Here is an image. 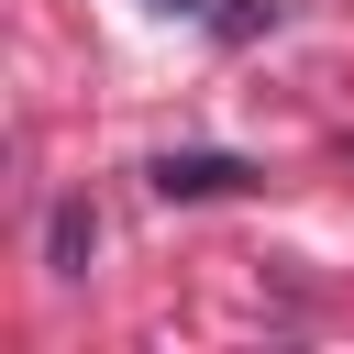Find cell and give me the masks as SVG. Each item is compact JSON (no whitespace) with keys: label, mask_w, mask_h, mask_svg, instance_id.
<instances>
[{"label":"cell","mask_w":354,"mask_h":354,"mask_svg":"<svg viewBox=\"0 0 354 354\" xmlns=\"http://www.w3.org/2000/svg\"><path fill=\"white\" fill-rule=\"evenodd\" d=\"M144 177H155V199H243L254 188V166L243 155H210V144H166Z\"/></svg>","instance_id":"cell-1"},{"label":"cell","mask_w":354,"mask_h":354,"mask_svg":"<svg viewBox=\"0 0 354 354\" xmlns=\"http://www.w3.org/2000/svg\"><path fill=\"white\" fill-rule=\"evenodd\" d=\"M155 11H210V0H155Z\"/></svg>","instance_id":"cell-4"},{"label":"cell","mask_w":354,"mask_h":354,"mask_svg":"<svg viewBox=\"0 0 354 354\" xmlns=\"http://www.w3.org/2000/svg\"><path fill=\"white\" fill-rule=\"evenodd\" d=\"M88 254H100V210L66 188V199L44 210V266H55V277H88Z\"/></svg>","instance_id":"cell-2"},{"label":"cell","mask_w":354,"mask_h":354,"mask_svg":"<svg viewBox=\"0 0 354 354\" xmlns=\"http://www.w3.org/2000/svg\"><path fill=\"white\" fill-rule=\"evenodd\" d=\"M266 22H277V0H232V11H221V44H243V33H266Z\"/></svg>","instance_id":"cell-3"}]
</instances>
